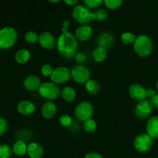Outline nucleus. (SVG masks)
Segmentation results:
<instances>
[{
  "label": "nucleus",
  "instance_id": "nucleus-22",
  "mask_svg": "<svg viewBox=\"0 0 158 158\" xmlns=\"http://www.w3.org/2000/svg\"><path fill=\"white\" fill-rule=\"evenodd\" d=\"M27 147L26 143L23 140H17L13 145L12 151L17 156H23L26 153H27Z\"/></svg>",
  "mask_w": 158,
  "mask_h": 158
},
{
  "label": "nucleus",
  "instance_id": "nucleus-13",
  "mask_svg": "<svg viewBox=\"0 0 158 158\" xmlns=\"http://www.w3.org/2000/svg\"><path fill=\"white\" fill-rule=\"evenodd\" d=\"M93 33V29L87 25H83L79 26L75 32V36L77 40L86 41L91 37Z\"/></svg>",
  "mask_w": 158,
  "mask_h": 158
},
{
  "label": "nucleus",
  "instance_id": "nucleus-16",
  "mask_svg": "<svg viewBox=\"0 0 158 158\" xmlns=\"http://www.w3.org/2000/svg\"><path fill=\"white\" fill-rule=\"evenodd\" d=\"M17 110L19 114L25 116H29L35 110V106L32 102L29 100H23L19 103Z\"/></svg>",
  "mask_w": 158,
  "mask_h": 158
},
{
  "label": "nucleus",
  "instance_id": "nucleus-7",
  "mask_svg": "<svg viewBox=\"0 0 158 158\" xmlns=\"http://www.w3.org/2000/svg\"><path fill=\"white\" fill-rule=\"evenodd\" d=\"M153 144H154L153 138L145 133L137 135L134 141V148L136 151L140 153L148 152L151 149Z\"/></svg>",
  "mask_w": 158,
  "mask_h": 158
},
{
  "label": "nucleus",
  "instance_id": "nucleus-30",
  "mask_svg": "<svg viewBox=\"0 0 158 158\" xmlns=\"http://www.w3.org/2000/svg\"><path fill=\"white\" fill-rule=\"evenodd\" d=\"M60 123L64 127H69L73 123V119L70 116L67 114H63L59 119Z\"/></svg>",
  "mask_w": 158,
  "mask_h": 158
},
{
  "label": "nucleus",
  "instance_id": "nucleus-29",
  "mask_svg": "<svg viewBox=\"0 0 158 158\" xmlns=\"http://www.w3.org/2000/svg\"><path fill=\"white\" fill-rule=\"evenodd\" d=\"M25 40L29 43H35L39 41V35L34 31H29L25 35Z\"/></svg>",
  "mask_w": 158,
  "mask_h": 158
},
{
  "label": "nucleus",
  "instance_id": "nucleus-32",
  "mask_svg": "<svg viewBox=\"0 0 158 158\" xmlns=\"http://www.w3.org/2000/svg\"><path fill=\"white\" fill-rule=\"evenodd\" d=\"M96 15V19L98 21H103V20L106 19L108 17V12H106V9H100L95 12Z\"/></svg>",
  "mask_w": 158,
  "mask_h": 158
},
{
  "label": "nucleus",
  "instance_id": "nucleus-8",
  "mask_svg": "<svg viewBox=\"0 0 158 158\" xmlns=\"http://www.w3.org/2000/svg\"><path fill=\"white\" fill-rule=\"evenodd\" d=\"M89 69L82 64L76 65L71 70V77L78 83H86L89 80Z\"/></svg>",
  "mask_w": 158,
  "mask_h": 158
},
{
  "label": "nucleus",
  "instance_id": "nucleus-38",
  "mask_svg": "<svg viewBox=\"0 0 158 158\" xmlns=\"http://www.w3.org/2000/svg\"><path fill=\"white\" fill-rule=\"evenodd\" d=\"M84 158H103L102 157L100 154H99L98 153H95V152H91L89 153V154H86Z\"/></svg>",
  "mask_w": 158,
  "mask_h": 158
},
{
  "label": "nucleus",
  "instance_id": "nucleus-28",
  "mask_svg": "<svg viewBox=\"0 0 158 158\" xmlns=\"http://www.w3.org/2000/svg\"><path fill=\"white\" fill-rule=\"evenodd\" d=\"M103 3L108 9H117L121 6V5L123 4V1L121 0H105Z\"/></svg>",
  "mask_w": 158,
  "mask_h": 158
},
{
  "label": "nucleus",
  "instance_id": "nucleus-11",
  "mask_svg": "<svg viewBox=\"0 0 158 158\" xmlns=\"http://www.w3.org/2000/svg\"><path fill=\"white\" fill-rule=\"evenodd\" d=\"M39 43L46 49H52L55 47L56 42L54 35L49 32L45 31L39 35Z\"/></svg>",
  "mask_w": 158,
  "mask_h": 158
},
{
  "label": "nucleus",
  "instance_id": "nucleus-33",
  "mask_svg": "<svg viewBox=\"0 0 158 158\" xmlns=\"http://www.w3.org/2000/svg\"><path fill=\"white\" fill-rule=\"evenodd\" d=\"M54 69L52 67V66L49 64H44L41 67V73L44 77H51L53 73Z\"/></svg>",
  "mask_w": 158,
  "mask_h": 158
},
{
  "label": "nucleus",
  "instance_id": "nucleus-10",
  "mask_svg": "<svg viewBox=\"0 0 158 158\" xmlns=\"http://www.w3.org/2000/svg\"><path fill=\"white\" fill-rule=\"evenodd\" d=\"M153 106L151 101L148 100H143L138 102L134 109V114L138 118L145 119L151 115L152 112Z\"/></svg>",
  "mask_w": 158,
  "mask_h": 158
},
{
  "label": "nucleus",
  "instance_id": "nucleus-36",
  "mask_svg": "<svg viewBox=\"0 0 158 158\" xmlns=\"http://www.w3.org/2000/svg\"><path fill=\"white\" fill-rule=\"evenodd\" d=\"M69 26H70V22H69V20L68 19L65 20V21L63 23V26H62V29H61L62 32H69L68 29H69Z\"/></svg>",
  "mask_w": 158,
  "mask_h": 158
},
{
  "label": "nucleus",
  "instance_id": "nucleus-35",
  "mask_svg": "<svg viewBox=\"0 0 158 158\" xmlns=\"http://www.w3.org/2000/svg\"><path fill=\"white\" fill-rule=\"evenodd\" d=\"M74 59H75L77 63H78L79 64H82V63H83L85 61H86V56L83 52H77V53L76 54L75 56H74Z\"/></svg>",
  "mask_w": 158,
  "mask_h": 158
},
{
  "label": "nucleus",
  "instance_id": "nucleus-20",
  "mask_svg": "<svg viewBox=\"0 0 158 158\" xmlns=\"http://www.w3.org/2000/svg\"><path fill=\"white\" fill-rule=\"evenodd\" d=\"M61 97L68 103L73 102L76 99V91L71 86H64L61 90Z\"/></svg>",
  "mask_w": 158,
  "mask_h": 158
},
{
  "label": "nucleus",
  "instance_id": "nucleus-4",
  "mask_svg": "<svg viewBox=\"0 0 158 158\" xmlns=\"http://www.w3.org/2000/svg\"><path fill=\"white\" fill-rule=\"evenodd\" d=\"M39 94L43 98L46 99L49 101H52L60 97L61 90L53 82H46L41 84L39 89Z\"/></svg>",
  "mask_w": 158,
  "mask_h": 158
},
{
  "label": "nucleus",
  "instance_id": "nucleus-14",
  "mask_svg": "<svg viewBox=\"0 0 158 158\" xmlns=\"http://www.w3.org/2000/svg\"><path fill=\"white\" fill-rule=\"evenodd\" d=\"M147 134L153 139H158V116H154L147 123Z\"/></svg>",
  "mask_w": 158,
  "mask_h": 158
},
{
  "label": "nucleus",
  "instance_id": "nucleus-17",
  "mask_svg": "<svg viewBox=\"0 0 158 158\" xmlns=\"http://www.w3.org/2000/svg\"><path fill=\"white\" fill-rule=\"evenodd\" d=\"M40 86H41V82L40 78L36 76L31 75L25 79L24 86L29 91L39 90Z\"/></svg>",
  "mask_w": 158,
  "mask_h": 158
},
{
  "label": "nucleus",
  "instance_id": "nucleus-18",
  "mask_svg": "<svg viewBox=\"0 0 158 158\" xmlns=\"http://www.w3.org/2000/svg\"><path fill=\"white\" fill-rule=\"evenodd\" d=\"M43 148L40 143L33 142L28 145L27 154L30 158H41L43 157Z\"/></svg>",
  "mask_w": 158,
  "mask_h": 158
},
{
  "label": "nucleus",
  "instance_id": "nucleus-3",
  "mask_svg": "<svg viewBox=\"0 0 158 158\" xmlns=\"http://www.w3.org/2000/svg\"><path fill=\"white\" fill-rule=\"evenodd\" d=\"M72 16L79 23L86 25L92 20L96 19L95 12H92L84 5H77L74 6L72 12Z\"/></svg>",
  "mask_w": 158,
  "mask_h": 158
},
{
  "label": "nucleus",
  "instance_id": "nucleus-6",
  "mask_svg": "<svg viewBox=\"0 0 158 158\" xmlns=\"http://www.w3.org/2000/svg\"><path fill=\"white\" fill-rule=\"evenodd\" d=\"M94 106L92 105V103L87 101L81 102L77 104L75 108V111H74L76 117L83 122L91 119V117L94 115Z\"/></svg>",
  "mask_w": 158,
  "mask_h": 158
},
{
  "label": "nucleus",
  "instance_id": "nucleus-23",
  "mask_svg": "<svg viewBox=\"0 0 158 158\" xmlns=\"http://www.w3.org/2000/svg\"><path fill=\"white\" fill-rule=\"evenodd\" d=\"M107 56V52L106 49L100 46H97L93 52V57L94 60L97 63H101L104 61Z\"/></svg>",
  "mask_w": 158,
  "mask_h": 158
},
{
  "label": "nucleus",
  "instance_id": "nucleus-40",
  "mask_svg": "<svg viewBox=\"0 0 158 158\" xmlns=\"http://www.w3.org/2000/svg\"><path fill=\"white\" fill-rule=\"evenodd\" d=\"M65 3L67 4L68 6H76V5L78 3V1L77 0H65Z\"/></svg>",
  "mask_w": 158,
  "mask_h": 158
},
{
  "label": "nucleus",
  "instance_id": "nucleus-37",
  "mask_svg": "<svg viewBox=\"0 0 158 158\" xmlns=\"http://www.w3.org/2000/svg\"><path fill=\"white\" fill-rule=\"evenodd\" d=\"M151 103L153 107H155L158 109V94H156L152 99H151Z\"/></svg>",
  "mask_w": 158,
  "mask_h": 158
},
{
  "label": "nucleus",
  "instance_id": "nucleus-12",
  "mask_svg": "<svg viewBox=\"0 0 158 158\" xmlns=\"http://www.w3.org/2000/svg\"><path fill=\"white\" fill-rule=\"evenodd\" d=\"M147 89L142 85L133 83L129 87V94L134 100L142 101L146 98Z\"/></svg>",
  "mask_w": 158,
  "mask_h": 158
},
{
  "label": "nucleus",
  "instance_id": "nucleus-34",
  "mask_svg": "<svg viewBox=\"0 0 158 158\" xmlns=\"http://www.w3.org/2000/svg\"><path fill=\"white\" fill-rule=\"evenodd\" d=\"M8 129V123L6 119L0 117V136L3 135Z\"/></svg>",
  "mask_w": 158,
  "mask_h": 158
},
{
  "label": "nucleus",
  "instance_id": "nucleus-42",
  "mask_svg": "<svg viewBox=\"0 0 158 158\" xmlns=\"http://www.w3.org/2000/svg\"><path fill=\"white\" fill-rule=\"evenodd\" d=\"M157 90H158V81H157Z\"/></svg>",
  "mask_w": 158,
  "mask_h": 158
},
{
  "label": "nucleus",
  "instance_id": "nucleus-31",
  "mask_svg": "<svg viewBox=\"0 0 158 158\" xmlns=\"http://www.w3.org/2000/svg\"><path fill=\"white\" fill-rule=\"evenodd\" d=\"M83 2L88 9H95L101 6L103 2L102 0H85Z\"/></svg>",
  "mask_w": 158,
  "mask_h": 158
},
{
  "label": "nucleus",
  "instance_id": "nucleus-41",
  "mask_svg": "<svg viewBox=\"0 0 158 158\" xmlns=\"http://www.w3.org/2000/svg\"><path fill=\"white\" fill-rule=\"evenodd\" d=\"M51 2H58L59 1H50Z\"/></svg>",
  "mask_w": 158,
  "mask_h": 158
},
{
  "label": "nucleus",
  "instance_id": "nucleus-27",
  "mask_svg": "<svg viewBox=\"0 0 158 158\" xmlns=\"http://www.w3.org/2000/svg\"><path fill=\"white\" fill-rule=\"evenodd\" d=\"M83 128L88 133H94L97 129V123L93 119H89L83 122Z\"/></svg>",
  "mask_w": 158,
  "mask_h": 158
},
{
  "label": "nucleus",
  "instance_id": "nucleus-24",
  "mask_svg": "<svg viewBox=\"0 0 158 158\" xmlns=\"http://www.w3.org/2000/svg\"><path fill=\"white\" fill-rule=\"evenodd\" d=\"M85 88L91 94H97L100 91V84L95 80L89 79L85 83Z\"/></svg>",
  "mask_w": 158,
  "mask_h": 158
},
{
  "label": "nucleus",
  "instance_id": "nucleus-1",
  "mask_svg": "<svg viewBox=\"0 0 158 158\" xmlns=\"http://www.w3.org/2000/svg\"><path fill=\"white\" fill-rule=\"evenodd\" d=\"M57 50L64 58H73L77 53L78 42L75 35L71 32H62L56 42Z\"/></svg>",
  "mask_w": 158,
  "mask_h": 158
},
{
  "label": "nucleus",
  "instance_id": "nucleus-15",
  "mask_svg": "<svg viewBox=\"0 0 158 158\" xmlns=\"http://www.w3.org/2000/svg\"><path fill=\"white\" fill-rule=\"evenodd\" d=\"M57 108L52 101H47L41 108V114L46 119H52L56 114Z\"/></svg>",
  "mask_w": 158,
  "mask_h": 158
},
{
  "label": "nucleus",
  "instance_id": "nucleus-5",
  "mask_svg": "<svg viewBox=\"0 0 158 158\" xmlns=\"http://www.w3.org/2000/svg\"><path fill=\"white\" fill-rule=\"evenodd\" d=\"M17 32L12 27H5L0 29V48L9 49L12 47L17 40Z\"/></svg>",
  "mask_w": 158,
  "mask_h": 158
},
{
  "label": "nucleus",
  "instance_id": "nucleus-39",
  "mask_svg": "<svg viewBox=\"0 0 158 158\" xmlns=\"http://www.w3.org/2000/svg\"><path fill=\"white\" fill-rule=\"evenodd\" d=\"M156 95L155 91L153 89H147V94H146V98L152 99L154 96Z\"/></svg>",
  "mask_w": 158,
  "mask_h": 158
},
{
  "label": "nucleus",
  "instance_id": "nucleus-19",
  "mask_svg": "<svg viewBox=\"0 0 158 158\" xmlns=\"http://www.w3.org/2000/svg\"><path fill=\"white\" fill-rule=\"evenodd\" d=\"M97 43L100 47H103L104 49L109 48L114 43V37L109 32H103L99 35L98 39H97Z\"/></svg>",
  "mask_w": 158,
  "mask_h": 158
},
{
  "label": "nucleus",
  "instance_id": "nucleus-2",
  "mask_svg": "<svg viewBox=\"0 0 158 158\" xmlns=\"http://www.w3.org/2000/svg\"><path fill=\"white\" fill-rule=\"evenodd\" d=\"M134 51L140 56H148L153 50V42L148 35L137 36L134 43Z\"/></svg>",
  "mask_w": 158,
  "mask_h": 158
},
{
  "label": "nucleus",
  "instance_id": "nucleus-25",
  "mask_svg": "<svg viewBox=\"0 0 158 158\" xmlns=\"http://www.w3.org/2000/svg\"><path fill=\"white\" fill-rule=\"evenodd\" d=\"M137 36L134 33L131 32H125L120 36V40H121L122 43L125 45H130L134 44L135 42Z\"/></svg>",
  "mask_w": 158,
  "mask_h": 158
},
{
  "label": "nucleus",
  "instance_id": "nucleus-21",
  "mask_svg": "<svg viewBox=\"0 0 158 158\" xmlns=\"http://www.w3.org/2000/svg\"><path fill=\"white\" fill-rule=\"evenodd\" d=\"M30 56V52L27 49H21L17 51L16 53H15V60L18 63L24 64L29 61Z\"/></svg>",
  "mask_w": 158,
  "mask_h": 158
},
{
  "label": "nucleus",
  "instance_id": "nucleus-9",
  "mask_svg": "<svg viewBox=\"0 0 158 158\" xmlns=\"http://www.w3.org/2000/svg\"><path fill=\"white\" fill-rule=\"evenodd\" d=\"M71 71L66 66H58L54 69L53 73L50 77L51 80L56 84H62L70 79Z\"/></svg>",
  "mask_w": 158,
  "mask_h": 158
},
{
  "label": "nucleus",
  "instance_id": "nucleus-26",
  "mask_svg": "<svg viewBox=\"0 0 158 158\" xmlns=\"http://www.w3.org/2000/svg\"><path fill=\"white\" fill-rule=\"evenodd\" d=\"M12 152V148L8 144H0V158H9Z\"/></svg>",
  "mask_w": 158,
  "mask_h": 158
}]
</instances>
